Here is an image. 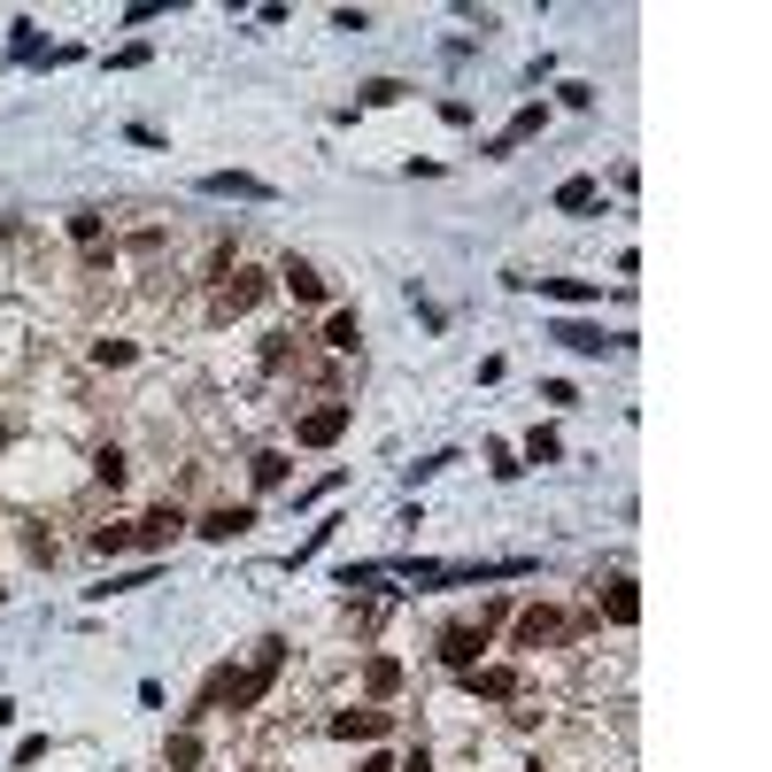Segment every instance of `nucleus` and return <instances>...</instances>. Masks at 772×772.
I'll list each match as a JSON object with an SVG mask.
<instances>
[{"instance_id": "24", "label": "nucleus", "mask_w": 772, "mask_h": 772, "mask_svg": "<svg viewBox=\"0 0 772 772\" xmlns=\"http://www.w3.org/2000/svg\"><path fill=\"white\" fill-rule=\"evenodd\" d=\"M556 209H595V179H564L556 186Z\"/></svg>"}, {"instance_id": "17", "label": "nucleus", "mask_w": 772, "mask_h": 772, "mask_svg": "<svg viewBox=\"0 0 772 772\" xmlns=\"http://www.w3.org/2000/svg\"><path fill=\"white\" fill-rule=\"evenodd\" d=\"M162 764H170V772H194V764H201V726H179V734H170Z\"/></svg>"}, {"instance_id": "31", "label": "nucleus", "mask_w": 772, "mask_h": 772, "mask_svg": "<svg viewBox=\"0 0 772 772\" xmlns=\"http://www.w3.org/2000/svg\"><path fill=\"white\" fill-rule=\"evenodd\" d=\"M247 772H271V764H247Z\"/></svg>"}, {"instance_id": "18", "label": "nucleus", "mask_w": 772, "mask_h": 772, "mask_svg": "<svg viewBox=\"0 0 772 772\" xmlns=\"http://www.w3.org/2000/svg\"><path fill=\"white\" fill-rule=\"evenodd\" d=\"M101 232H109L101 209H70V240H77V255H85V247H101Z\"/></svg>"}, {"instance_id": "14", "label": "nucleus", "mask_w": 772, "mask_h": 772, "mask_svg": "<svg viewBox=\"0 0 772 772\" xmlns=\"http://www.w3.org/2000/svg\"><path fill=\"white\" fill-rule=\"evenodd\" d=\"M279 286H286L294 302H324V271L302 264V255H286V264H279Z\"/></svg>"}, {"instance_id": "1", "label": "nucleus", "mask_w": 772, "mask_h": 772, "mask_svg": "<svg viewBox=\"0 0 772 772\" xmlns=\"http://www.w3.org/2000/svg\"><path fill=\"white\" fill-rule=\"evenodd\" d=\"M279 672H286V641H279V634H264V641H255V664H247V672H232V664H224V672L209 679L201 711H255V703L279 688Z\"/></svg>"}, {"instance_id": "4", "label": "nucleus", "mask_w": 772, "mask_h": 772, "mask_svg": "<svg viewBox=\"0 0 772 772\" xmlns=\"http://www.w3.org/2000/svg\"><path fill=\"white\" fill-rule=\"evenodd\" d=\"M494 618H502V611H479V626H449V634H441V664H449L456 679L479 664V649H487V626H494Z\"/></svg>"}, {"instance_id": "5", "label": "nucleus", "mask_w": 772, "mask_h": 772, "mask_svg": "<svg viewBox=\"0 0 772 772\" xmlns=\"http://www.w3.org/2000/svg\"><path fill=\"white\" fill-rule=\"evenodd\" d=\"M186 526H194V518H186V510H179V502H162V510H147V518L132 526V549H147V556H162V549H170V541H179Z\"/></svg>"}, {"instance_id": "23", "label": "nucleus", "mask_w": 772, "mask_h": 772, "mask_svg": "<svg viewBox=\"0 0 772 772\" xmlns=\"http://www.w3.org/2000/svg\"><path fill=\"white\" fill-rule=\"evenodd\" d=\"M132 356H139V348H132V340H94V364H101V371H124Z\"/></svg>"}, {"instance_id": "7", "label": "nucleus", "mask_w": 772, "mask_h": 772, "mask_svg": "<svg viewBox=\"0 0 772 772\" xmlns=\"http://www.w3.org/2000/svg\"><path fill=\"white\" fill-rule=\"evenodd\" d=\"M247 526H255V502H217V510H201L186 534H201V541H240Z\"/></svg>"}, {"instance_id": "22", "label": "nucleus", "mask_w": 772, "mask_h": 772, "mask_svg": "<svg viewBox=\"0 0 772 772\" xmlns=\"http://www.w3.org/2000/svg\"><path fill=\"white\" fill-rule=\"evenodd\" d=\"M94 556H124L132 549V526H94V541H85Z\"/></svg>"}, {"instance_id": "9", "label": "nucleus", "mask_w": 772, "mask_h": 772, "mask_svg": "<svg viewBox=\"0 0 772 772\" xmlns=\"http://www.w3.org/2000/svg\"><path fill=\"white\" fill-rule=\"evenodd\" d=\"M201 194H217V201H271V186L255 179V170H209Z\"/></svg>"}, {"instance_id": "11", "label": "nucleus", "mask_w": 772, "mask_h": 772, "mask_svg": "<svg viewBox=\"0 0 772 772\" xmlns=\"http://www.w3.org/2000/svg\"><path fill=\"white\" fill-rule=\"evenodd\" d=\"M364 696H371V703L402 696V657H387V649H379V657H364Z\"/></svg>"}, {"instance_id": "10", "label": "nucleus", "mask_w": 772, "mask_h": 772, "mask_svg": "<svg viewBox=\"0 0 772 772\" xmlns=\"http://www.w3.org/2000/svg\"><path fill=\"white\" fill-rule=\"evenodd\" d=\"M541 124H549V109H541V101H526V109H518V117H510V124H502V132H494V139H487V155H494V162H502V155H510V147H526V139H534V132H541Z\"/></svg>"}, {"instance_id": "13", "label": "nucleus", "mask_w": 772, "mask_h": 772, "mask_svg": "<svg viewBox=\"0 0 772 772\" xmlns=\"http://www.w3.org/2000/svg\"><path fill=\"white\" fill-rule=\"evenodd\" d=\"M394 726V711H340L332 719V742H379Z\"/></svg>"}, {"instance_id": "25", "label": "nucleus", "mask_w": 772, "mask_h": 772, "mask_svg": "<svg viewBox=\"0 0 772 772\" xmlns=\"http://www.w3.org/2000/svg\"><path fill=\"white\" fill-rule=\"evenodd\" d=\"M124 471H132L124 449H101V456H94V479H101V487H124Z\"/></svg>"}, {"instance_id": "21", "label": "nucleus", "mask_w": 772, "mask_h": 772, "mask_svg": "<svg viewBox=\"0 0 772 772\" xmlns=\"http://www.w3.org/2000/svg\"><path fill=\"white\" fill-rule=\"evenodd\" d=\"M564 456V441L549 433V425H534V433H526V464H556Z\"/></svg>"}, {"instance_id": "12", "label": "nucleus", "mask_w": 772, "mask_h": 772, "mask_svg": "<svg viewBox=\"0 0 772 772\" xmlns=\"http://www.w3.org/2000/svg\"><path fill=\"white\" fill-rule=\"evenodd\" d=\"M549 340H564V348H572V356H611V348H618V340H611L603 324H572V317H564V324H556Z\"/></svg>"}, {"instance_id": "2", "label": "nucleus", "mask_w": 772, "mask_h": 772, "mask_svg": "<svg viewBox=\"0 0 772 772\" xmlns=\"http://www.w3.org/2000/svg\"><path fill=\"white\" fill-rule=\"evenodd\" d=\"M271 294V279L264 271H255V264H232V271H217V294H209V309L217 317H247L255 302H264Z\"/></svg>"}, {"instance_id": "32", "label": "nucleus", "mask_w": 772, "mask_h": 772, "mask_svg": "<svg viewBox=\"0 0 772 772\" xmlns=\"http://www.w3.org/2000/svg\"><path fill=\"white\" fill-rule=\"evenodd\" d=\"M0 603H9V595H0Z\"/></svg>"}, {"instance_id": "20", "label": "nucleus", "mask_w": 772, "mask_h": 772, "mask_svg": "<svg viewBox=\"0 0 772 772\" xmlns=\"http://www.w3.org/2000/svg\"><path fill=\"white\" fill-rule=\"evenodd\" d=\"M541 294H549V302H572V309H579V302H603L587 279H541Z\"/></svg>"}, {"instance_id": "16", "label": "nucleus", "mask_w": 772, "mask_h": 772, "mask_svg": "<svg viewBox=\"0 0 772 772\" xmlns=\"http://www.w3.org/2000/svg\"><path fill=\"white\" fill-rule=\"evenodd\" d=\"M324 348H332V356H356V348H364L356 309H332V317H324Z\"/></svg>"}, {"instance_id": "15", "label": "nucleus", "mask_w": 772, "mask_h": 772, "mask_svg": "<svg viewBox=\"0 0 772 772\" xmlns=\"http://www.w3.org/2000/svg\"><path fill=\"white\" fill-rule=\"evenodd\" d=\"M603 618H611V626H641V595H634V579H611V587H603Z\"/></svg>"}, {"instance_id": "6", "label": "nucleus", "mask_w": 772, "mask_h": 772, "mask_svg": "<svg viewBox=\"0 0 772 772\" xmlns=\"http://www.w3.org/2000/svg\"><path fill=\"white\" fill-rule=\"evenodd\" d=\"M564 634H572V618H564L556 603H526V611H518V649H556Z\"/></svg>"}, {"instance_id": "27", "label": "nucleus", "mask_w": 772, "mask_h": 772, "mask_svg": "<svg viewBox=\"0 0 772 772\" xmlns=\"http://www.w3.org/2000/svg\"><path fill=\"white\" fill-rule=\"evenodd\" d=\"M556 101H564V109H595V85L572 77V85H556Z\"/></svg>"}, {"instance_id": "19", "label": "nucleus", "mask_w": 772, "mask_h": 772, "mask_svg": "<svg viewBox=\"0 0 772 772\" xmlns=\"http://www.w3.org/2000/svg\"><path fill=\"white\" fill-rule=\"evenodd\" d=\"M247 471H255V487H264V494H271V487H286V471H294V464H286L279 449H264V456H255Z\"/></svg>"}, {"instance_id": "8", "label": "nucleus", "mask_w": 772, "mask_h": 772, "mask_svg": "<svg viewBox=\"0 0 772 772\" xmlns=\"http://www.w3.org/2000/svg\"><path fill=\"white\" fill-rule=\"evenodd\" d=\"M464 688H471L479 703H518V664H471Z\"/></svg>"}, {"instance_id": "29", "label": "nucleus", "mask_w": 772, "mask_h": 772, "mask_svg": "<svg viewBox=\"0 0 772 772\" xmlns=\"http://www.w3.org/2000/svg\"><path fill=\"white\" fill-rule=\"evenodd\" d=\"M394 772H433V757H425V749H409V757H402Z\"/></svg>"}, {"instance_id": "28", "label": "nucleus", "mask_w": 772, "mask_h": 772, "mask_svg": "<svg viewBox=\"0 0 772 772\" xmlns=\"http://www.w3.org/2000/svg\"><path fill=\"white\" fill-rule=\"evenodd\" d=\"M487 464H494V479H518V471H526V464H518V456H510V449H502V441H494V449H487Z\"/></svg>"}, {"instance_id": "26", "label": "nucleus", "mask_w": 772, "mask_h": 772, "mask_svg": "<svg viewBox=\"0 0 772 772\" xmlns=\"http://www.w3.org/2000/svg\"><path fill=\"white\" fill-rule=\"evenodd\" d=\"M402 94H409V85H402V77H371V85H364V101H371V109H394Z\"/></svg>"}, {"instance_id": "30", "label": "nucleus", "mask_w": 772, "mask_h": 772, "mask_svg": "<svg viewBox=\"0 0 772 772\" xmlns=\"http://www.w3.org/2000/svg\"><path fill=\"white\" fill-rule=\"evenodd\" d=\"M356 772H394V764H387V757H364V764H356Z\"/></svg>"}, {"instance_id": "3", "label": "nucleus", "mask_w": 772, "mask_h": 772, "mask_svg": "<svg viewBox=\"0 0 772 772\" xmlns=\"http://www.w3.org/2000/svg\"><path fill=\"white\" fill-rule=\"evenodd\" d=\"M348 425H356V409H348V402H317V409H302V417H294V449H332L340 433H348Z\"/></svg>"}]
</instances>
